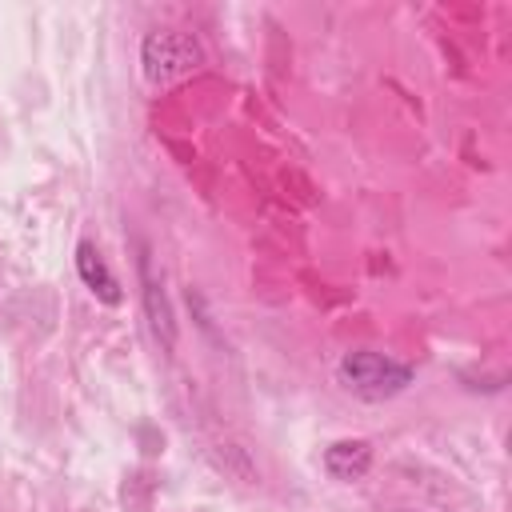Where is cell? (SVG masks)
I'll use <instances>...</instances> for the list:
<instances>
[{"instance_id":"3957f363","label":"cell","mask_w":512,"mask_h":512,"mask_svg":"<svg viewBox=\"0 0 512 512\" xmlns=\"http://www.w3.org/2000/svg\"><path fill=\"white\" fill-rule=\"evenodd\" d=\"M136 272H140V300H144V316H148V328L156 336V344L164 352L176 348V320H172V308H168V296H164V284L156 280L152 272V260H148V248L140 244V256H136Z\"/></svg>"},{"instance_id":"5b68a950","label":"cell","mask_w":512,"mask_h":512,"mask_svg":"<svg viewBox=\"0 0 512 512\" xmlns=\"http://www.w3.org/2000/svg\"><path fill=\"white\" fill-rule=\"evenodd\" d=\"M372 468V448L364 440H336L324 448V472L332 480H360Z\"/></svg>"},{"instance_id":"277c9868","label":"cell","mask_w":512,"mask_h":512,"mask_svg":"<svg viewBox=\"0 0 512 512\" xmlns=\"http://www.w3.org/2000/svg\"><path fill=\"white\" fill-rule=\"evenodd\" d=\"M76 272H80L84 288H88L100 304H120V284H116V276L108 272V264H104V256H100V248H96L92 240H80V244H76Z\"/></svg>"},{"instance_id":"7a4b0ae2","label":"cell","mask_w":512,"mask_h":512,"mask_svg":"<svg viewBox=\"0 0 512 512\" xmlns=\"http://www.w3.org/2000/svg\"><path fill=\"white\" fill-rule=\"evenodd\" d=\"M200 60H204L200 44L176 28H156L140 44V64H144V76L152 84H172V80L188 76L192 68H200Z\"/></svg>"},{"instance_id":"6da1fadb","label":"cell","mask_w":512,"mask_h":512,"mask_svg":"<svg viewBox=\"0 0 512 512\" xmlns=\"http://www.w3.org/2000/svg\"><path fill=\"white\" fill-rule=\"evenodd\" d=\"M336 376L360 400H392V396H400L416 380V368L404 364V360H396V356H388V352L352 348V352L340 356Z\"/></svg>"}]
</instances>
